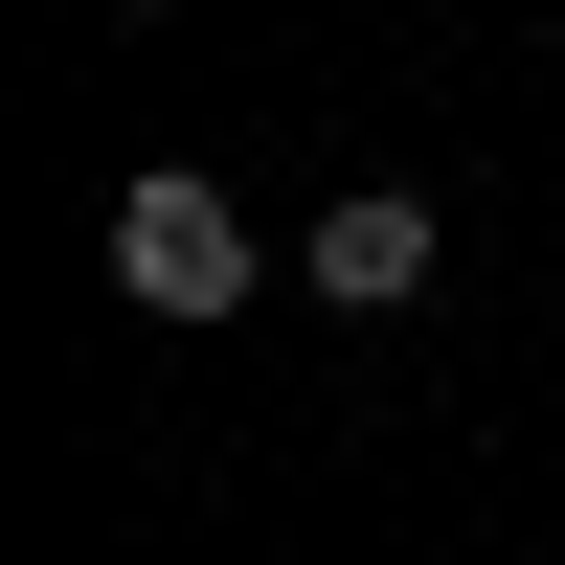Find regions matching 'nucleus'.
I'll return each mask as SVG.
<instances>
[{"mask_svg": "<svg viewBox=\"0 0 565 565\" xmlns=\"http://www.w3.org/2000/svg\"><path fill=\"white\" fill-rule=\"evenodd\" d=\"M114 295L136 317H249V226H226V181H114Z\"/></svg>", "mask_w": 565, "mask_h": 565, "instance_id": "nucleus-1", "label": "nucleus"}, {"mask_svg": "<svg viewBox=\"0 0 565 565\" xmlns=\"http://www.w3.org/2000/svg\"><path fill=\"white\" fill-rule=\"evenodd\" d=\"M136 23H159V0H136Z\"/></svg>", "mask_w": 565, "mask_h": 565, "instance_id": "nucleus-3", "label": "nucleus"}, {"mask_svg": "<svg viewBox=\"0 0 565 565\" xmlns=\"http://www.w3.org/2000/svg\"><path fill=\"white\" fill-rule=\"evenodd\" d=\"M317 295H340V317H407V295H430V204H407V181L317 204Z\"/></svg>", "mask_w": 565, "mask_h": 565, "instance_id": "nucleus-2", "label": "nucleus"}]
</instances>
